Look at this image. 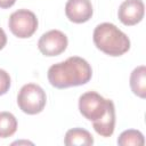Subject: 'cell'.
Wrapping results in <instances>:
<instances>
[{
  "instance_id": "1",
  "label": "cell",
  "mask_w": 146,
  "mask_h": 146,
  "mask_svg": "<svg viewBox=\"0 0 146 146\" xmlns=\"http://www.w3.org/2000/svg\"><path fill=\"white\" fill-rule=\"evenodd\" d=\"M47 76L52 87L65 89L89 82L92 76V70L86 59L79 56H72L64 62L51 65Z\"/></svg>"
},
{
  "instance_id": "2",
  "label": "cell",
  "mask_w": 146,
  "mask_h": 146,
  "mask_svg": "<svg viewBox=\"0 0 146 146\" xmlns=\"http://www.w3.org/2000/svg\"><path fill=\"white\" fill-rule=\"evenodd\" d=\"M92 39L95 46L110 56H121L130 49L128 35L112 23L98 24L94 30Z\"/></svg>"
},
{
  "instance_id": "3",
  "label": "cell",
  "mask_w": 146,
  "mask_h": 146,
  "mask_svg": "<svg viewBox=\"0 0 146 146\" xmlns=\"http://www.w3.org/2000/svg\"><path fill=\"white\" fill-rule=\"evenodd\" d=\"M47 102V96L44 90L35 83H26L24 84L18 95H17V104L22 112L34 115L43 111Z\"/></svg>"
},
{
  "instance_id": "4",
  "label": "cell",
  "mask_w": 146,
  "mask_h": 146,
  "mask_svg": "<svg viewBox=\"0 0 146 146\" xmlns=\"http://www.w3.org/2000/svg\"><path fill=\"white\" fill-rule=\"evenodd\" d=\"M8 26L15 36L19 39H26L35 33L38 29V18L31 10L18 9L10 15Z\"/></svg>"
},
{
  "instance_id": "5",
  "label": "cell",
  "mask_w": 146,
  "mask_h": 146,
  "mask_svg": "<svg viewBox=\"0 0 146 146\" xmlns=\"http://www.w3.org/2000/svg\"><path fill=\"white\" fill-rule=\"evenodd\" d=\"M111 99H105L96 91H87L79 98V111L89 121L99 120L106 112Z\"/></svg>"
},
{
  "instance_id": "6",
  "label": "cell",
  "mask_w": 146,
  "mask_h": 146,
  "mask_svg": "<svg viewBox=\"0 0 146 146\" xmlns=\"http://www.w3.org/2000/svg\"><path fill=\"white\" fill-rule=\"evenodd\" d=\"M67 36L62 31L50 30L40 36L38 41V48L42 55L54 57L64 52L67 48Z\"/></svg>"
},
{
  "instance_id": "7",
  "label": "cell",
  "mask_w": 146,
  "mask_h": 146,
  "mask_svg": "<svg viewBox=\"0 0 146 146\" xmlns=\"http://www.w3.org/2000/svg\"><path fill=\"white\" fill-rule=\"evenodd\" d=\"M145 5L143 0H124L117 10V17L125 26H132L144 18Z\"/></svg>"
},
{
  "instance_id": "8",
  "label": "cell",
  "mask_w": 146,
  "mask_h": 146,
  "mask_svg": "<svg viewBox=\"0 0 146 146\" xmlns=\"http://www.w3.org/2000/svg\"><path fill=\"white\" fill-rule=\"evenodd\" d=\"M94 14L90 0H67L65 5L66 17L76 24L88 22Z\"/></svg>"
},
{
  "instance_id": "9",
  "label": "cell",
  "mask_w": 146,
  "mask_h": 146,
  "mask_svg": "<svg viewBox=\"0 0 146 146\" xmlns=\"http://www.w3.org/2000/svg\"><path fill=\"white\" fill-rule=\"evenodd\" d=\"M95 131L102 137H111L115 129V106L111 100L105 114L97 121L92 122Z\"/></svg>"
},
{
  "instance_id": "10",
  "label": "cell",
  "mask_w": 146,
  "mask_h": 146,
  "mask_svg": "<svg viewBox=\"0 0 146 146\" xmlns=\"http://www.w3.org/2000/svg\"><path fill=\"white\" fill-rule=\"evenodd\" d=\"M64 144L66 146H90L94 144V137L86 129L73 128L66 131Z\"/></svg>"
},
{
  "instance_id": "11",
  "label": "cell",
  "mask_w": 146,
  "mask_h": 146,
  "mask_svg": "<svg viewBox=\"0 0 146 146\" xmlns=\"http://www.w3.org/2000/svg\"><path fill=\"white\" fill-rule=\"evenodd\" d=\"M130 88L131 91L140 97H146V67L144 65L137 66L130 74Z\"/></svg>"
},
{
  "instance_id": "12",
  "label": "cell",
  "mask_w": 146,
  "mask_h": 146,
  "mask_svg": "<svg viewBox=\"0 0 146 146\" xmlns=\"http://www.w3.org/2000/svg\"><path fill=\"white\" fill-rule=\"evenodd\" d=\"M17 130V120L10 112H0V138H8Z\"/></svg>"
},
{
  "instance_id": "13",
  "label": "cell",
  "mask_w": 146,
  "mask_h": 146,
  "mask_svg": "<svg viewBox=\"0 0 146 146\" xmlns=\"http://www.w3.org/2000/svg\"><path fill=\"white\" fill-rule=\"evenodd\" d=\"M117 144L120 146H143L145 144L144 135L139 130H125L119 136Z\"/></svg>"
},
{
  "instance_id": "14",
  "label": "cell",
  "mask_w": 146,
  "mask_h": 146,
  "mask_svg": "<svg viewBox=\"0 0 146 146\" xmlns=\"http://www.w3.org/2000/svg\"><path fill=\"white\" fill-rule=\"evenodd\" d=\"M11 84V80L9 76V73H7L5 70L0 68V96L7 94Z\"/></svg>"
},
{
  "instance_id": "15",
  "label": "cell",
  "mask_w": 146,
  "mask_h": 146,
  "mask_svg": "<svg viewBox=\"0 0 146 146\" xmlns=\"http://www.w3.org/2000/svg\"><path fill=\"white\" fill-rule=\"evenodd\" d=\"M16 2V0H0V8L2 9H7L10 8L11 6H14Z\"/></svg>"
},
{
  "instance_id": "16",
  "label": "cell",
  "mask_w": 146,
  "mask_h": 146,
  "mask_svg": "<svg viewBox=\"0 0 146 146\" xmlns=\"http://www.w3.org/2000/svg\"><path fill=\"white\" fill-rule=\"evenodd\" d=\"M6 44H7V35H6L5 31L0 27V50L3 49Z\"/></svg>"
}]
</instances>
